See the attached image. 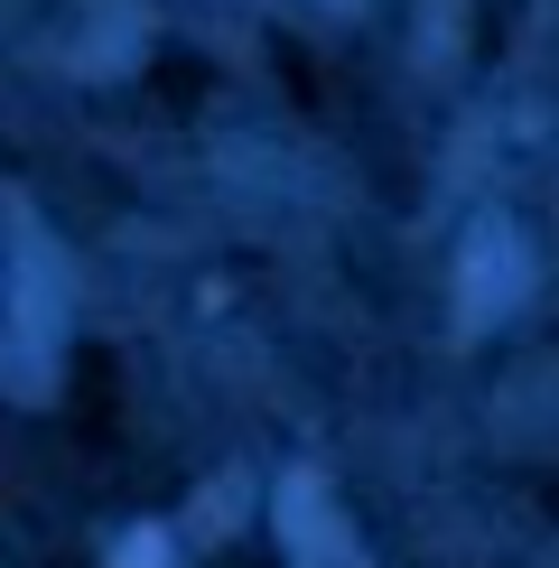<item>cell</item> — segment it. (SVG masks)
Masks as SVG:
<instances>
[{"label": "cell", "instance_id": "obj_1", "mask_svg": "<svg viewBox=\"0 0 559 568\" xmlns=\"http://www.w3.org/2000/svg\"><path fill=\"white\" fill-rule=\"evenodd\" d=\"M280 531H289L298 568H355V540H345V523H336V504H326L317 476H289V485H280Z\"/></svg>", "mask_w": 559, "mask_h": 568}, {"label": "cell", "instance_id": "obj_2", "mask_svg": "<svg viewBox=\"0 0 559 568\" xmlns=\"http://www.w3.org/2000/svg\"><path fill=\"white\" fill-rule=\"evenodd\" d=\"M504 298H522V252H512L504 224H476V243H466V271H457V317L485 326Z\"/></svg>", "mask_w": 559, "mask_h": 568}, {"label": "cell", "instance_id": "obj_3", "mask_svg": "<svg viewBox=\"0 0 559 568\" xmlns=\"http://www.w3.org/2000/svg\"><path fill=\"white\" fill-rule=\"evenodd\" d=\"M122 568H169V540H159V531H131V540H122Z\"/></svg>", "mask_w": 559, "mask_h": 568}]
</instances>
